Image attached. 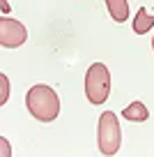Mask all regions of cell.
<instances>
[{
	"mask_svg": "<svg viewBox=\"0 0 154 157\" xmlns=\"http://www.w3.org/2000/svg\"><path fill=\"white\" fill-rule=\"evenodd\" d=\"M25 106L32 113V118L42 120V123H51L60 113V99H58V95H55L53 88L39 83V86H32V88L28 90V95H25Z\"/></svg>",
	"mask_w": 154,
	"mask_h": 157,
	"instance_id": "cell-1",
	"label": "cell"
},
{
	"mask_svg": "<svg viewBox=\"0 0 154 157\" xmlns=\"http://www.w3.org/2000/svg\"><path fill=\"white\" fill-rule=\"evenodd\" d=\"M97 146L101 155H115L122 146V129L113 111H104L97 125Z\"/></svg>",
	"mask_w": 154,
	"mask_h": 157,
	"instance_id": "cell-2",
	"label": "cell"
},
{
	"mask_svg": "<svg viewBox=\"0 0 154 157\" xmlns=\"http://www.w3.org/2000/svg\"><path fill=\"white\" fill-rule=\"evenodd\" d=\"M111 93V74L104 63L90 65L85 74V95L90 104H104Z\"/></svg>",
	"mask_w": 154,
	"mask_h": 157,
	"instance_id": "cell-3",
	"label": "cell"
},
{
	"mask_svg": "<svg viewBox=\"0 0 154 157\" xmlns=\"http://www.w3.org/2000/svg\"><path fill=\"white\" fill-rule=\"evenodd\" d=\"M28 39V30L16 19H0V44L5 49H16Z\"/></svg>",
	"mask_w": 154,
	"mask_h": 157,
	"instance_id": "cell-4",
	"label": "cell"
},
{
	"mask_svg": "<svg viewBox=\"0 0 154 157\" xmlns=\"http://www.w3.org/2000/svg\"><path fill=\"white\" fill-rule=\"evenodd\" d=\"M152 25H154V10L149 12L147 7H138V14L134 19V30L138 35H145V33H149Z\"/></svg>",
	"mask_w": 154,
	"mask_h": 157,
	"instance_id": "cell-5",
	"label": "cell"
},
{
	"mask_svg": "<svg viewBox=\"0 0 154 157\" xmlns=\"http://www.w3.org/2000/svg\"><path fill=\"white\" fill-rule=\"evenodd\" d=\"M106 7H108L111 19L117 21V23H124L129 19V2L127 0H106Z\"/></svg>",
	"mask_w": 154,
	"mask_h": 157,
	"instance_id": "cell-6",
	"label": "cell"
},
{
	"mask_svg": "<svg viewBox=\"0 0 154 157\" xmlns=\"http://www.w3.org/2000/svg\"><path fill=\"white\" fill-rule=\"evenodd\" d=\"M122 118H127L131 123H143V120L149 118V111H147V106H145L143 102H131L129 106L122 111Z\"/></svg>",
	"mask_w": 154,
	"mask_h": 157,
	"instance_id": "cell-7",
	"label": "cell"
},
{
	"mask_svg": "<svg viewBox=\"0 0 154 157\" xmlns=\"http://www.w3.org/2000/svg\"><path fill=\"white\" fill-rule=\"evenodd\" d=\"M0 104H7V99H9V81H7L5 74H0Z\"/></svg>",
	"mask_w": 154,
	"mask_h": 157,
	"instance_id": "cell-8",
	"label": "cell"
},
{
	"mask_svg": "<svg viewBox=\"0 0 154 157\" xmlns=\"http://www.w3.org/2000/svg\"><path fill=\"white\" fill-rule=\"evenodd\" d=\"M0 143H2V155L9 157V155H12V146L7 143V139H0Z\"/></svg>",
	"mask_w": 154,
	"mask_h": 157,
	"instance_id": "cell-9",
	"label": "cell"
},
{
	"mask_svg": "<svg viewBox=\"0 0 154 157\" xmlns=\"http://www.w3.org/2000/svg\"><path fill=\"white\" fill-rule=\"evenodd\" d=\"M0 5H2V12H5V14L9 12V5H7V0H0Z\"/></svg>",
	"mask_w": 154,
	"mask_h": 157,
	"instance_id": "cell-10",
	"label": "cell"
},
{
	"mask_svg": "<svg viewBox=\"0 0 154 157\" xmlns=\"http://www.w3.org/2000/svg\"><path fill=\"white\" fill-rule=\"evenodd\" d=\"M152 49H154V37H152Z\"/></svg>",
	"mask_w": 154,
	"mask_h": 157,
	"instance_id": "cell-11",
	"label": "cell"
}]
</instances>
